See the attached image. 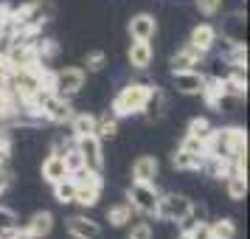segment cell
I'll use <instances>...</instances> for the list:
<instances>
[{"label": "cell", "instance_id": "obj_1", "mask_svg": "<svg viewBox=\"0 0 250 239\" xmlns=\"http://www.w3.org/2000/svg\"><path fill=\"white\" fill-rule=\"evenodd\" d=\"M239 152H248V135L242 127H222L214 130V135L208 141V155L222 160H233Z\"/></svg>", "mask_w": 250, "mask_h": 239}, {"label": "cell", "instance_id": "obj_2", "mask_svg": "<svg viewBox=\"0 0 250 239\" xmlns=\"http://www.w3.org/2000/svg\"><path fill=\"white\" fill-rule=\"evenodd\" d=\"M149 90H152L149 82H129V85H124L113 99V113L118 115V118L141 113V107H144V102H146Z\"/></svg>", "mask_w": 250, "mask_h": 239}, {"label": "cell", "instance_id": "obj_3", "mask_svg": "<svg viewBox=\"0 0 250 239\" xmlns=\"http://www.w3.org/2000/svg\"><path fill=\"white\" fill-rule=\"evenodd\" d=\"M84 82H87V73L82 68H62L54 76H48V87L62 99H73L76 93H82Z\"/></svg>", "mask_w": 250, "mask_h": 239}, {"label": "cell", "instance_id": "obj_4", "mask_svg": "<svg viewBox=\"0 0 250 239\" xmlns=\"http://www.w3.org/2000/svg\"><path fill=\"white\" fill-rule=\"evenodd\" d=\"M194 203L186 197V194H160L158 208H155V217L163 219V222H183L186 217L191 214Z\"/></svg>", "mask_w": 250, "mask_h": 239}, {"label": "cell", "instance_id": "obj_5", "mask_svg": "<svg viewBox=\"0 0 250 239\" xmlns=\"http://www.w3.org/2000/svg\"><path fill=\"white\" fill-rule=\"evenodd\" d=\"M129 205L135 208V211H141V214H155V208H158V200H160V192L155 183H138L132 180V186H129Z\"/></svg>", "mask_w": 250, "mask_h": 239}, {"label": "cell", "instance_id": "obj_6", "mask_svg": "<svg viewBox=\"0 0 250 239\" xmlns=\"http://www.w3.org/2000/svg\"><path fill=\"white\" fill-rule=\"evenodd\" d=\"M76 149H79L84 166L93 172H102L104 166V152H102V138L99 135H84V138H76Z\"/></svg>", "mask_w": 250, "mask_h": 239}, {"label": "cell", "instance_id": "obj_7", "mask_svg": "<svg viewBox=\"0 0 250 239\" xmlns=\"http://www.w3.org/2000/svg\"><path fill=\"white\" fill-rule=\"evenodd\" d=\"M216 43H219V31H216L214 25H208V23L194 25L191 34H188V48H194L200 57H205V54H208Z\"/></svg>", "mask_w": 250, "mask_h": 239}, {"label": "cell", "instance_id": "obj_8", "mask_svg": "<svg viewBox=\"0 0 250 239\" xmlns=\"http://www.w3.org/2000/svg\"><path fill=\"white\" fill-rule=\"evenodd\" d=\"M171 85H174V90L183 93V96H200L203 93V85H205V76L200 70H177V73H171Z\"/></svg>", "mask_w": 250, "mask_h": 239}, {"label": "cell", "instance_id": "obj_9", "mask_svg": "<svg viewBox=\"0 0 250 239\" xmlns=\"http://www.w3.org/2000/svg\"><path fill=\"white\" fill-rule=\"evenodd\" d=\"M68 231H70V237H76V239H102L99 222H93L90 217H82V214L68 219Z\"/></svg>", "mask_w": 250, "mask_h": 239}, {"label": "cell", "instance_id": "obj_10", "mask_svg": "<svg viewBox=\"0 0 250 239\" xmlns=\"http://www.w3.org/2000/svg\"><path fill=\"white\" fill-rule=\"evenodd\" d=\"M126 57H129V65L135 70H146L152 65V59H155V48H152L149 40H135L129 45V54Z\"/></svg>", "mask_w": 250, "mask_h": 239}, {"label": "cell", "instance_id": "obj_11", "mask_svg": "<svg viewBox=\"0 0 250 239\" xmlns=\"http://www.w3.org/2000/svg\"><path fill=\"white\" fill-rule=\"evenodd\" d=\"M158 34V20H155V14H135L132 20H129V37L132 40H152V37Z\"/></svg>", "mask_w": 250, "mask_h": 239}, {"label": "cell", "instance_id": "obj_12", "mask_svg": "<svg viewBox=\"0 0 250 239\" xmlns=\"http://www.w3.org/2000/svg\"><path fill=\"white\" fill-rule=\"evenodd\" d=\"M158 172H160L158 158H152V155H141V158L132 163V180H138V183H155Z\"/></svg>", "mask_w": 250, "mask_h": 239}, {"label": "cell", "instance_id": "obj_13", "mask_svg": "<svg viewBox=\"0 0 250 239\" xmlns=\"http://www.w3.org/2000/svg\"><path fill=\"white\" fill-rule=\"evenodd\" d=\"M141 113L146 115L149 121H160L166 115V96H163V90L152 87L146 96V102H144V107H141Z\"/></svg>", "mask_w": 250, "mask_h": 239}, {"label": "cell", "instance_id": "obj_14", "mask_svg": "<svg viewBox=\"0 0 250 239\" xmlns=\"http://www.w3.org/2000/svg\"><path fill=\"white\" fill-rule=\"evenodd\" d=\"M51 228H54V214L51 211H37L28 222H25V231H28V237L31 239H42L51 234Z\"/></svg>", "mask_w": 250, "mask_h": 239}, {"label": "cell", "instance_id": "obj_15", "mask_svg": "<svg viewBox=\"0 0 250 239\" xmlns=\"http://www.w3.org/2000/svg\"><path fill=\"white\" fill-rule=\"evenodd\" d=\"M42 180L45 183H54L57 180H62V177H68V166H65V160L59 158V155H48L45 160H42Z\"/></svg>", "mask_w": 250, "mask_h": 239}, {"label": "cell", "instance_id": "obj_16", "mask_svg": "<svg viewBox=\"0 0 250 239\" xmlns=\"http://www.w3.org/2000/svg\"><path fill=\"white\" fill-rule=\"evenodd\" d=\"M203 160H205V155H194V152H188V149H183V147L171 155L174 169H180V172H200L203 169Z\"/></svg>", "mask_w": 250, "mask_h": 239}, {"label": "cell", "instance_id": "obj_17", "mask_svg": "<svg viewBox=\"0 0 250 239\" xmlns=\"http://www.w3.org/2000/svg\"><path fill=\"white\" fill-rule=\"evenodd\" d=\"M222 37L230 45H245V17L242 14H230L225 28H222Z\"/></svg>", "mask_w": 250, "mask_h": 239}, {"label": "cell", "instance_id": "obj_18", "mask_svg": "<svg viewBox=\"0 0 250 239\" xmlns=\"http://www.w3.org/2000/svg\"><path fill=\"white\" fill-rule=\"evenodd\" d=\"M225 194H228V200H233V203L245 200L248 197V177L239 174V172L225 174Z\"/></svg>", "mask_w": 250, "mask_h": 239}, {"label": "cell", "instance_id": "obj_19", "mask_svg": "<svg viewBox=\"0 0 250 239\" xmlns=\"http://www.w3.org/2000/svg\"><path fill=\"white\" fill-rule=\"evenodd\" d=\"M68 124L73 130V138L96 135V115H90V113H73V118H70Z\"/></svg>", "mask_w": 250, "mask_h": 239}, {"label": "cell", "instance_id": "obj_20", "mask_svg": "<svg viewBox=\"0 0 250 239\" xmlns=\"http://www.w3.org/2000/svg\"><path fill=\"white\" fill-rule=\"evenodd\" d=\"M194 65H200V54L188 45L171 57V73H177V70H194Z\"/></svg>", "mask_w": 250, "mask_h": 239}, {"label": "cell", "instance_id": "obj_21", "mask_svg": "<svg viewBox=\"0 0 250 239\" xmlns=\"http://www.w3.org/2000/svg\"><path fill=\"white\" fill-rule=\"evenodd\" d=\"M132 205H129V200H121L118 205H110L107 208V219H110V225H115V228H121V225H126V222H132Z\"/></svg>", "mask_w": 250, "mask_h": 239}, {"label": "cell", "instance_id": "obj_22", "mask_svg": "<svg viewBox=\"0 0 250 239\" xmlns=\"http://www.w3.org/2000/svg\"><path fill=\"white\" fill-rule=\"evenodd\" d=\"M211 228V239H236V222L228 219V217H219L214 222H208Z\"/></svg>", "mask_w": 250, "mask_h": 239}, {"label": "cell", "instance_id": "obj_23", "mask_svg": "<svg viewBox=\"0 0 250 239\" xmlns=\"http://www.w3.org/2000/svg\"><path fill=\"white\" fill-rule=\"evenodd\" d=\"M99 197H102V186H76V197H73V203H79L82 208H93V205L99 203Z\"/></svg>", "mask_w": 250, "mask_h": 239}, {"label": "cell", "instance_id": "obj_24", "mask_svg": "<svg viewBox=\"0 0 250 239\" xmlns=\"http://www.w3.org/2000/svg\"><path fill=\"white\" fill-rule=\"evenodd\" d=\"M54 194H57V200L62 205H68V203H73V197H76V183H73V177H62V180H57L54 183Z\"/></svg>", "mask_w": 250, "mask_h": 239}, {"label": "cell", "instance_id": "obj_25", "mask_svg": "<svg viewBox=\"0 0 250 239\" xmlns=\"http://www.w3.org/2000/svg\"><path fill=\"white\" fill-rule=\"evenodd\" d=\"M118 132V115L104 113L102 118H96V135L99 138H113Z\"/></svg>", "mask_w": 250, "mask_h": 239}, {"label": "cell", "instance_id": "obj_26", "mask_svg": "<svg viewBox=\"0 0 250 239\" xmlns=\"http://www.w3.org/2000/svg\"><path fill=\"white\" fill-rule=\"evenodd\" d=\"M186 135H191V138H200L205 147H208V141H211V135H214V127L208 124L205 118H194L191 124H188V132Z\"/></svg>", "mask_w": 250, "mask_h": 239}, {"label": "cell", "instance_id": "obj_27", "mask_svg": "<svg viewBox=\"0 0 250 239\" xmlns=\"http://www.w3.org/2000/svg\"><path fill=\"white\" fill-rule=\"evenodd\" d=\"M84 65H87L90 73H99V70H104V65H107V54H104V51H93V54L84 57Z\"/></svg>", "mask_w": 250, "mask_h": 239}, {"label": "cell", "instance_id": "obj_28", "mask_svg": "<svg viewBox=\"0 0 250 239\" xmlns=\"http://www.w3.org/2000/svg\"><path fill=\"white\" fill-rule=\"evenodd\" d=\"M20 222H17V214H14L12 208H6V205H0V234L3 231H12V228H17Z\"/></svg>", "mask_w": 250, "mask_h": 239}, {"label": "cell", "instance_id": "obj_29", "mask_svg": "<svg viewBox=\"0 0 250 239\" xmlns=\"http://www.w3.org/2000/svg\"><path fill=\"white\" fill-rule=\"evenodd\" d=\"M197 9L205 17H214V14L222 12V0H197Z\"/></svg>", "mask_w": 250, "mask_h": 239}, {"label": "cell", "instance_id": "obj_30", "mask_svg": "<svg viewBox=\"0 0 250 239\" xmlns=\"http://www.w3.org/2000/svg\"><path fill=\"white\" fill-rule=\"evenodd\" d=\"M183 149H188V152H194V155H208V147H205L200 138H191V135H186L183 138Z\"/></svg>", "mask_w": 250, "mask_h": 239}, {"label": "cell", "instance_id": "obj_31", "mask_svg": "<svg viewBox=\"0 0 250 239\" xmlns=\"http://www.w3.org/2000/svg\"><path fill=\"white\" fill-rule=\"evenodd\" d=\"M188 234V239H211V228H208V222H197V225L191 228V231H186Z\"/></svg>", "mask_w": 250, "mask_h": 239}, {"label": "cell", "instance_id": "obj_32", "mask_svg": "<svg viewBox=\"0 0 250 239\" xmlns=\"http://www.w3.org/2000/svg\"><path fill=\"white\" fill-rule=\"evenodd\" d=\"M126 239H152V228L146 222H138V225H132V231H129Z\"/></svg>", "mask_w": 250, "mask_h": 239}, {"label": "cell", "instance_id": "obj_33", "mask_svg": "<svg viewBox=\"0 0 250 239\" xmlns=\"http://www.w3.org/2000/svg\"><path fill=\"white\" fill-rule=\"evenodd\" d=\"M9 158H12V144H9V138L0 132V169L9 163Z\"/></svg>", "mask_w": 250, "mask_h": 239}, {"label": "cell", "instance_id": "obj_34", "mask_svg": "<svg viewBox=\"0 0 250 239\" xmlns=\"http://www.w3.org/2000/svg\"><path fill=\"white\" fill-rule=\"evenodd\" d=\"M9 186H12V174H9V172H3V169H0V194L6 192Z\"/></svg>", "mask_w": 250, "mask_h": 239}, {"label": "cell", "instance_id": "obj_35", "mask_svg": "<svg viewBox=\"0 0 250 239\" xmlns=\"http://www.w3.org/2000/svg\"><path fill=\"white\" fill-rule=\"evenodd\" d=\"M177 239H188V234H186V231H180V234H177Z\"/></svg>", "mask_w": 250, "mask_h": 239}]
</instances>
